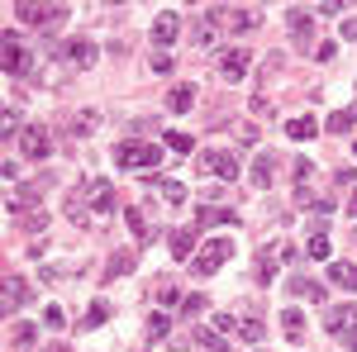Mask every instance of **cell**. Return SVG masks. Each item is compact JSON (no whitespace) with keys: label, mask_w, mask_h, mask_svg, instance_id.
<instances>
[{"label":"cell","mask_w":357,"mask_h":352,"mask_svg":"<svg viewBox=\"0 0 357 352\" xmlns=\"http://www.w3.org/2000/svg\"><path fill=\"white\" fill-rule=\"evenodd\" d=\"M305 257H314V262H329V234H324V229H319V234L305 243Z\"/></svg>","instance_id":"d4e9b609"},{"label":"cell","mask_w":357,"mask_h":352,"mask_svg":"<svg viewBox=\"0 0 357 352\" xmlns=\"http://www.w3.org/2000/svg\"><path fill=\"white\" fill-rule=\"evenodd\" d=\"M24 305H29V281L20 271H5V314H15Z\"/></svg>","instance_id":"7c38bea8"},{"label":"cell","mask_w":357,"mask_h":352,"mask_svg":"<svg viewBox=\"0 0 357 352\" xmlns=\"http://www.w3.org/2000/svg\"><path fill=\"white\" fill-rule=\"evenodd\" d=\"M238 333H243L248 343H262V319H257V314H243V319H238Z\"/></svg>","instance_id":"f1b7e54d"},{"label":"cell","mask_w":357,"mask_h":352,"mask_svg":"<svg viewBox=\"0 0 357 352\" xmlns=\"http://www.w3.org/2000/svg\"><path fill=\"white\" fill-rule=\"evenodd\" d=\"M234 328H238L234 314H215V333H234Z\"/></svg>","instance_id":"74e56055"},{"label":"cell","mask_w":357,"mask_h":352,"mask_svg":"<svg viewBox=\"0 0 357 352\" xmlns=\"http://www.w3.org/2000/svg\"><path fill=\"white\" fill-rule=\"evenodd\" d=\"M291 296L314 300V305H319V300H324V286H314V281H305V276H296V281H291Z\"/></svg>","instance_id":"cb8c5ba5"},{"label":"cell","mask_w":357,"mask_h":352,"mask_svg":"<svg viewBox=\"0 0 357 352\" xmlns=\"http://www.w3.org/2000/svg\"><path fill=\"white\" fill-rule=\"evenodd\" d=\"M77 195L86 200V210H100V215H110V210H114V186H110V181H100V176L86 181Z\"/></svg>","instance_id":"ba28073f"},{"label":"cell","mask_w":357,"mask_h":352,"mask_svg":"<svg viewBox=\"0 0 357 352\" xmlns=\"http://www.w3.org/2000/svg\"><path fill=\"white\" fill-rule=\"evenodd\" d=\"M176 33H181V15H176V10H162V15L153 20V43H158V48H172Z\"/></svg>","instance_id":"8fae6325"},{"label":"cell","mask_w":357,"mask_h":352,"mask_svg":"<svg viewBox=\"0 0 357 352\" xmlns=\"http://www.w3.org/2000/svg\"><path fill=\"white\" fill-rule=\"evenodd\" d=\"M348 215H357V190H353V200H348Z\"/></svg>","instance_id":"60d3db41"},{"label":"cell","mask_w":357,"mask_h":352,"mask_svg":"<svg viewBox=\"0 0 357 352\" xmlns=\"http://www.w3.org/2000/svg\"><path fill=\"white\" fill-rule=\"evenodd\" d=\"M314 134H319V124H314L310 114H296V119H286V138H296V143H310Z\"/></svg>","instance_id":"e0dca14e"},{"label":"cell","mask_w":357,"mask_h":352,"mask_svg":"<svg viewBox=\"0 0 357 352\" xmlns=\"http://www.w3.org/2000/svg\"><path fill=\"white\" fill-rule=\"evenodd\" d=\"M129 271H134V257H129V252H114L110 257V276H129Z\"/></svg>","instance_id":"1f68e13d"},{"label":"cell","mask_w":357,"mask_h":352,"mask_svg":"<svg viewBox=\"0 0 357 352\" xmlns=\"http://www.w3.org/2000/svg\"><path fill=\"white\" fill-rule=\"evenodd\" d=\"M124 219H129V229H134V238H138V243H153V229H148L143 210H134V205H129V210H124Z\"/></svg>","instance_id":"603a6c76"},{"label":"cell","mask_w":357,"mask_h":352,"mask_svg":"<svg viewBox=\"0 0 357 352\" xmlns=\"http://www.w3.org/2000/svg\"><path fill=\"white\" fill-rule=\"evenodd\" d=\"M105 314H110V305H105V300H96V305L82 314V328H100V324H105Z\"/></svg>","instance_id":"4316f807"},{"label":"cell","mask_w":357,"mask_h":352,"mask_svg":"<svg viewBox=\"0 0 357 352\" xmlns=\"http://www.w3.org/2000/svg\"><path fill=\"white\" fill-rule=\"evenodd\" d=\"M205 20L220 29H234V33H252V29L262 24V15H252V10H210Z\"/></svg>","instance_id":"52a82bcc"},{"label":"cell","mask_w":357,"mask_h":352,"mask_svg":"<svg viewBox=\"0 0 357 352\" xmlns=\"http://www.w3.org/2000/svg\"><path fill=\"white\" fill-rule=\"evenodd\" d=\"M353 158H357V148H353Z\"/></svg>","instance_id":"b9f144b4"},{"label":"cell","mask_w":357,"mask_h":352,"mask_svg":"<svg viewBox=\"0 0 357 352\" xmlns=\"http://www.w3.org/2000/svg\"><path fill=\"white\" fill-rule=\"evenodd\" d=\"M272 171H276L272 153H257V162H252V186H257V190H267V186H272Z\"/></svg>","instance_id":"ffe728a7"},{"label":"cell","mask_w":357,"mask_h":352,"mask_svg":"<svg viewBox=\"0 0 357 352\" xmlns=\"http://www.w3.org/2000/svg\"><path fill=\"white\" fill-rule=\"evenodd\" d=\"M57 57H62V62H67V67H96V43H91V38H67V43H57Z\"/></svg>","instance_id":"8992f818"},{"label":"cell","mask_w":357,"mask_h":352,"mask_svg":"<svg viewBox=\"0 0 357 352\" xmlns=\"http://www.w3.org/2000/svg\"><path fill=\"white\" fill-rule=\"evenodd\" d=\"M229 257H234V243H229V238H210V243L191 257V271H195V276H215Z\"/></svg>","instance_id":"7a4b0ae2"},{"label":"cell","mask_w":357,"mask_h":352,"mask_svg":"<svg viewBox=\"0 0 357 352\" xmlns=\"http://www.w3.org/2000/svg\"><path fill=\"white\" fill-rule=\"evenodd\" d=\"M33 338H38V324H15L10 328V343H15V348H24V343H33Z\"/></svg>","instance_id":"4dcf8cb0"},{"label":"cell","mask_w":357,"mask_h":352,"mask_svg":"<svg viewBox=\"0 0 357 352\" xmlns=\"http://www.w3.org/2000/svg\"><path fill=\"white\" fill-rule=\"evenodd\" d=\"M43 324H48V328H62V324H67V314H62L57 305H48V309H43Z\"/></svg>","instance_id":"8d00e7d4"},{"label":"cell","mask_w":357,"mask_h":352,"mask_svg":"<svg viewBox=\"0 0 357 352\" xmlns=\"http://www.w3.org/2000/svg\"><path fill=\"white\" fill-rule=\"evenodd\" d=\"M195 105V86H172V91H167V109H172V114H186V109Z\"/></svg>","instance_id":"2e32d148"},{"label":"cell","mask_w":357,"mask_h":352,"mask_svg":"<svg viewBox=\"0 0 357 352\" xmlns=\"http://www.w3.org/2000/svg\"><path fill=\"white\" fill-rule=\"evenodd\" d=\"M167 328H172V319L167 314H153L148 319V338H167Z\"/></svg>","instance_id":"d590c367"},{"label":"cell","mask_w":357,"mask_h":352,"mask_svg":"<svg viewBox=\"0 0 357 352\" xmlns=\"http://www.w3.org/2000/svg\"><path fill=\"white\" fill-rule=\"evenodd\" d=\"M353 124H357V109H338V114H329V124H324V129H329V134H348Z\"/></svg>","instance_id":"484cf974"},{"label":"cell","mask_w":357,"mask_h":352,"mask_svg":"<svg viewBox=\"0 0 357 352\" xmlns=\"http://www.w3.org/2000/svg\"><path fill=\"white\" fill-rule=\"evenodd\" d=\"M20 20L29 29H62L67 24V5H20Z\"/></svg>","instance_id":"3957f363"},{"label":"cell","mask_w":357,"mask_h":352,"mask_svg":"<svg viewBox=\"0 0 357 352\" xmlns=\"http://www.w3.org/2000/svg\"><path fill=\"white\" fill-rule=\"evenodd\" d=\"M338 343H343V348H348V352H357V328H353V333H343Z\"/></svg>","instance_id":"f35d334b"},{"label":"cell","mask_w":357,"mask_h":352,"mask_svg":"<svg viewBox=\"0 0 357 352\" xmlns=\"http://www.w3.org/2000/svg\"><path fill=\"white\" fill-rule=\"evenodd\" d=\"M195 224H200V229H215V224H220V229H234V224H238V215H234V210H220V205H205Z\"/></svg>","instance_id":"9a60e30c"},{"label":"cell","mask_w":357,"mask_h":352,"mask_svg":"<svg viewBox=\"0 0 357 352\" xmlns=\"http://www.w3.org/2000/svg\"><path fill=\"white\" fill-rule=\"evenodd\" d=\"M162 158H167V153L158 148V143H148V138H143V143L129 138V143H119V148H114V162L124 167V171H158Z\"/></svg>","instance_id":"6da1fadb"},{"label":"cell","mask_w":357,"mask_h":352,"mask_svg":"<svg viewBox=\"0 0 357 352\" xmlns=\"http://www.w3.org/2000/svg\"><path fill=\"white\" fill-rule=\"evenodd\" d=\"M286 24H291V33H296V48H310V15L291 10V15H286Z\"/></svg>","instance_id":"7402d4cb"},{"label":"cell","mask_w":357,"mask_h":352,"mask_svg":"<svg viewBox=\"0 0 357 352\" xmlns=\"http://www.w3.org/2000/svg\"><path fill=\"white\" fill-rule=\"evenodd\" d=\"M96 124H100L96 109H82V114H77V134H96Z\"/></svg>","instance_id":"836d02e7"},{"label":"cell","mask_w":357,"mask_h":352,"mask_svg":"<svg viewBox=\"0 0 357 352\" xmlns=\"http://www.w3.org/2000/svg\"><path fill=\"white\" fill-rule=\"evenodd\" d=\"M5 72H10V77L29 72V57H24V43H20V33H5Z\"/></svg>","instance_id":"5bb4252c"},{"label":"cell","mask_w":357,"mask_h":352,"mask_svg":"<svg viewBox=\"0 0 357 352\" xmlns=\"http://www.w3.org/2000/svg\"><path fill=\"white\" fill-rule=\"evenodd\" d=\"M343 38H357V20H343Z\"/></svg>","instance_id":"ab89813d"},{"label":"cell","mask_w":357,"mask_h":352,"mask_svg":"<svg viewBox=\"0 0 357 352\" xmlns=\"http://www.w3.org/2000/svg\"><path fill=\"white\" fill-rule=\"evenodd\" d=\"M162 143L172 148V153H191V148H195V138H191V134H181V129H172V134H167Z\"/></svg>","instance_id":"f546056e"},{"label":"cell","mask_w":357,"mask_h":352,"mask_svg":"<svg viewBox=\"0 0 357 352\" xmlns=\"http://www.w3.org/2000/svg\"><path fill=\"white\" fill-rule=\"evenodd\" d=\"M205 305H210L205 296H186L181 305H176V309H181V314H191V319H195V314H205Z\"/></svg>","instance_id":"d6a6232c"},{"label":"cell","mask_w":357,"mask_h":352,"mask_svg":"<svg viewBox=\"0 0 357 352\" xmlns=\"http://www.w3.org/2000/svg\"><path fill=\"white\" fill-rule=\"evenodd\" d=\"M20 153H29L33 162H43V158L53 153V138H48V129H38V124H29L24 134H20Z\"/></svg>","instance_id":"30bf717a"},{"label":"cell","mask_w":357,"mask_h":352,"mask_svg":"<svg viewBox=\"0 0 357 352\" xmlns=\"http://www.w3.org/2000/svg\"><path fill=\"white\" fill-rule=\"evenodd\" d=\"M195 252H200V247H195V229H176V234H172V257L181 262V257H195Z\"/></svg>","instance_id":"ac0fdd59"},{"label":"cell","mask_w":357,"mask_h":352,"mask_svg":"<svg viewBox=\"0 0 357 352\" xmlns=\"http://www.w3.org/2000/svg\"><path fill=\"white\" fill-rule=\"evenodd\" d=\"M329 281L338 286V291H357V267H353V262H333Z\"/></svg>","instance_id":"d6986e66"},{"label":"cell","mask_w":357,"mask_h":352,"mask_svg":"<svg viewBox=\"0 0 357 352\" xmlns=\"http://www.w3.org/2000/svg\"><path fill=\"white\" fill-rule=\"evenodd\" d=\"M195 162H200V171H205V176H220V181H234V176H238V158H234V153H224V148L200 153Z\"/></svg>","instance_id":"277c9868"},{"label":"cell","mask_w":357,"mask_h":352,"mask_svg":"<svg viewBox=\"0 0 357 352\" xmlns=\"http://www.w3.org/2000/svg\"><path fill=\"white\" fill-rule=\"evenodd\" d=\"M324 328H329L333 338L353 333L357 328V305H329V309H324Z\"/></svg>","instance_id":"9c48e42d"},{"label":"cell","mask_w":357,"mask_h":352,"mask_svg":"<svg viewBox=\"0 0 357 352\" xmlns=\"http://www.w3.org/2000/svg\"><path fill=\"white\" fill-rule=\"evenodd\" d=\"M281 328H286L291 343H305V314L301 309H281Z\"/></svg>","instance_id":"44dd1931"},{"label":"cell","mask_w":357,"mask_h":352,"mask_svg":"<svg viewBox=\"0 0 357 352\" xmlns=\"http://www.w3.org/2000/svg\"><path fill=\"white\" fill-rule=\"evenodd\" d=\"M248 67H252V53H248V48H234V53H224L220 77H224V82H243Z\"/></svg>","instance_id":"4fadbf2b"},{"label":"cell","mask_w":357,"mask_h":352,"mask_svg":"<svg viewBox=\"0 0 357 352\" xmlns=\"http://www.w3.org/2000/svg\"><path fill=\"white\" fill-rule=\"evenodd\" d=\"M158 190H162L172 205H176V200H186V186H181V181H158Z\"/></svg>","instance_id":"e575fe53"},{"label":"cell","mask_w":357,"mask_h":352,"mask_svg":"<svg viewBox=\"0 0 357 352\" xmlns=\"http://www.w3.org/2000/svg\"><path fill=\"white\" fill-rule=\"evenodd\" d=\"M195 343H200L205 352H229V343H224L215 328H200V333H195Z\"/></svg>","instance_id":"83f0119b"},{"label":"cell","mask_w":357,"mask_h":352,"mask_svg":"<svg viewBox=\"0 0 357 352\" xmlns=\"http://www.w3.org/2000/svg\"><path fill=\"white\" fill-rule=\"evenodd\" d=\"M286 257H296V247H291V243L262 247V252H257V286H272V281H276V267H281Z\"/></svg>","instance_id":"5b68a950"}]
</instances>
